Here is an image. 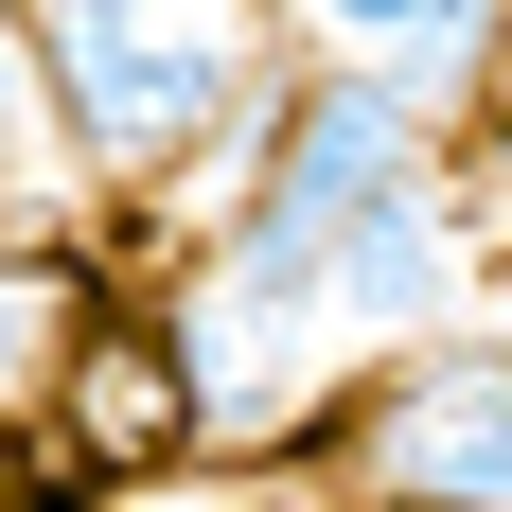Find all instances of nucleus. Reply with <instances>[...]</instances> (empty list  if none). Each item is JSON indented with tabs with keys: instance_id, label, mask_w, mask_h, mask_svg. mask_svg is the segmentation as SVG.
Returning <instances> with one entry per match:
<instances>
[{
	"instance_id": "nucleus-4",
	"label": "nucleus",
	"mask_w": 512,
	"mask_h": 512,
	"mask_svg": "<svg viewBox=\"0 0 512 512\" xmlns=\"http://www.w3.org/2000/svg\"><path fill=\"white\" fill-rule=\"evenodd\" d=\"M106 283L124 265L89 230H0V442H36V407H53V371H71V336H89Z\"/></svg>"
},
{
	"instance_id": "nucleus-8",
	"label": "nucleus",
	"mask_w": 512,
	"mask_h": 512,
	"mask_svg": "<svg viewBox=\"0 0 512 512\" xmlns=\"http://www.w3.org/2000/svg\"><path fill=\"white\" fill-rule=\"evenodd\" d=\"M495 265H512V248H495ZM495 336H512V318H495Z\"/></svg>"
},
{
	"instance_id": "nucleus-6",
	"label": "nucleus",
	"mask_w": 512,
	"mask_h": 512,
	"mask_svg": "<svg viewBox=\"0 0 512 512\" xmlns=\"http://www.w3.org/2000/svg\"><path fill=\"white\" fill-rule=\"evenodd\" d=\"M283 512H354V495H283Z\"/></svg>"
},
{
	"instance_id": "nucleus-2",
	"label": "nucleus",
	"mask_w": 512,
	"mask_h": 512,
	"mask_svg": "<svg viewBox=\"0 0 512 512\" xmlns=\"http://www.w3.org/2000/svg\"><path fill=\"white\" fill-rule=\"evenodd\" d=\"M283 477L354 495V512H512V336H477V318L407 336L389 371L336 389V424Z\"/></svg>"
},
{
	"instance_id": "nucleus-3",
	"label": "nucleus",
	"mask_w": 512,
	"mask_h": 512,
	"mask_svg": "<svg viewBox=\"0 0 512 512\" xmlns=\"http://www.w3.org/2000/svg\"><path fill=\"white\" fill-rule=\"evenodd\" d=\"M36 460H71L106 512H142V495H177V477H212L195 354H177V318H159L142 265L89 301V336H71V371H53V407H36Z\"/></svg>"
},
{
	"instance_id": "nucleus-10",
	"label": "nucleus",
	"mask_w": 512,
	"mask_h": 512,
	"mask_svg": "<svg viewBox=\"0 0 512 512\" xmlns=\"http://www.w3.org/2000/svg\"><path fill=\"white\" fill-rule=\"evenodd\" d=\"M142 512H159V495H142Z\"/></svg>"
},
{
	"instance_id": "nucleus-9",
	"label": "nucleus",
	"mask_w": 512,
	"mask_h": 512,
	"mask_svg": "<svg viewBox=\"0 0 512 512\" xmlns=\"http://www.w3.org/2000/svg\"><path fill=\"white\" fill-rule=\"evenodd\" d=\"M0 460H18V442H0Z\"/></svg>"
},
{
	"instance_id": "nucleus-5",
	"label": "nucleus",
	"mask_w": 512,
	"mask_h": 512,
	"mask_svg": "<svg viewBox=\"0 0 512 512\" xmlns=\"http://www.w3.org/2000/svg\"><path fill=\"white\" fill-rule=\"evenodd\" d=\"M0 230H89L71 177H53V124H36V53L0 36Z\"/></svg>"
},
{
	"instance_id": "nucleus-7",
	"label": "nucleus",
	"mask_w": 512,
	"mask_h": 512,
	"mask_svg": "<svg viewBox=\"0 0 512 512\" xmlns=\"http://www.w3.org/2000/svg\"><path fill=\"white\" fill-rule=\"evenodd\" d=\"M18 18H36V0H0V36H18Z\"/></svg>"
},
{
	"instance_id": "nucleus-1",
	"label": "nucleus",
	"mask_w": 512,
	"mask_h": 512,
	"mask_svg": "<svg viewBox=\"0 0 512 512\" xmlns=\"http://www.w3.org/2000/svg\"><path fill=\"white\" fill-rule=\"evenodd\" d=\"M18 53H36V124L89 248L159 265L195 230V195L230 177V142L265 124L301 36H283V0H36Z\"/></svg>"
}]
</instances>
